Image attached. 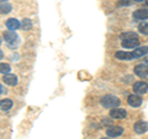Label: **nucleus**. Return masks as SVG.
Instances as JSON below:
<instances>
[{
    "mask_svg": "<svg viewBox=\"0 0 148 139\" xmlns=\"http://www.w3.org/2000/svg\"><path fill=\"white\" fill-rule=\"evenodd\" d=\"M1 93H3V86L0 85V95H1Z\"/></svg>",
    "mask_w": 148,
    "mask_h": 139,
    "instance_id": "nucleus-25",
    "label": "nucleus"
},
{
    "mask_svg": "<svg viewBox=\"0 0 148 139\" xmlns=\"http://www.w3.org/2000/svg\"><path fill=\"white\" fill-rule=\"evenodd\" d=\"M11 10H12V6L9 3L6 1L0 3V14H9Z\"/></svg>",
    "mask_w": 148,
    "mask_h": 139,
    "instance_id": "nucleus-16",
    "label": "nucleus"
},
{
    "mask_svg": "<svg viewBox=\"0 0 148 139\" xmlns=\"http://www.w3.org/2000/svg\"><path fill=\"white\" fill-rule=\"evenodd\" d=\"M3 81L9 86H16L17 85V77L15 75H10V73H5L3 77Z\"/></svg>",
    "mask_w": 148,
    "mask_h": 139,
    "instance_id": "nucleus-13",
    "label": "nucleus"
},
{
    "mask_svg": "<svg viewBox=\"0 0 148 139\" xmlns=\"http://www.w3.org/2000/svg\"><path fill=\"white\" fill-rule=\"evenodd\" d=\"M131 4V0H121L120 5H130Z\"/></svg>",
    "mask_w": 148,
    "mask_h": 139,
    "instance_id": "nucleus-21",
    "label": "nucleus"
},
{
    "mask_svg": "<svg viewBox=\"0 0 148 139\" xmlns=\"http://www.w3.org/2000/svg\"><path fill=\"white\" fill-rule=\"evenodd\" d=\"M100 103L104 108H115V107H119L120 104V99L117 98L116 96H112V95H106L104 97H101L100 99Z\"/></svg>",
    "mask_w": 148,
    "mask_h": 139,
    "instance_id": "nucleus-1",
    "label": "nucleus"
},
{
    "mask_svg": "<svg viewBox=\"0 0 148 139\" xmlns=\"http://www.w3.org/2000/svg\"><path fill=\"white\" fill-rule=\"evenodd\" d=\"M3 56H4V54H3V51H1V50H0V60H1V58H3Z\"/></svg>",
    "mask_w": 148,
    "mask_h": 139,
    "instance_id": "nucleus-22",
    "label": "nucleus"
},
{
    "mask_svg": "<svg viewBox=\"0 0 148 139\" xmlns=\"http://www.w3.org/2000/svg\"><path fill=\"white\" fill-rule=\"evenodd\" d=\"M20 25H21V22L17 19H15V17H10V19H8V21H6V27L9 30L16 31L17 29H20Z\"/></svg>",
    "mask_w": 148,
    "mask_h": 139,
    "instance_id": "nucleus-12",
    "label": "nucleus"
},
{
    "mask_svg": "<svg viewBox=\"0 0 148 139\" xmlns=\"http://www.w3.org/2000/svg\"><path fill=\"white\" fill-rule=\"evenodd\" d=\"M132 17L137 21H143L148 19V9H137L136 11H133Z\"/></svg>",
    "mask_w": 148,
    "mask_h": 139,
    "instance_id": "nucleus-5",
    "label": "nucleus"
},
{
    "mask_svg": "<svg viewBox=\"0 0 148 139\" xmlns=\"http://www.w3.org/2000/svg\"><path fill=\"white\" fill-rule=\"evenodd\" d=\"M121 45L123 49H136L137 46H140V40H122Z\"/></svg>",
    "mask_w": 148,
    "mask_h": 139,
    "instance_id": "nucleus-14",
    "label": "nucleus"
},
{
    "mask_svg": "<svg viewBox=\"0 0 148 139\" xmlns=\"http://www.w3.org/2000/svg\"><path fill=\"white\" fill-rule=\"evenodd\" d=\"M20 27L22 30H31L32 29V21L30 19H24L21 21Z\"/></svg>",
    "mask_w": 148,
    "mask_h": 139,
    "instance_id": "nucleus-18",
    "label": "nucleus"
},
{
    "mask_svg": "<svg viewBox=\"0 0 148 139\" xmlns=\"http://www.w3.org/2000/svg\"><path fill=\"white\" fill-rule=\"evenodd\" d=\"M133 129H135V132L137 134H143V133H146L148 131V124L146 122H143V120H140V122L135 123Z\"/></svg>",
    "mask_w": 148,
    "mask_h": 139,
    "instance_id": "nucleus-11",
    "label": "nucleus"
},
{
    "mask_svg": "<svg viewBox=\"0 0 148 139\" xmlns=\"http://www.w3.org/2000/svg\"><path fill=\"white\" fill-rule=\"evenodd\" d=\"M133 1H136V3H142V1H146V0H133Z\"/></svg>",
    "mask_w": 148,
    "mask_h": 139,
    "instance_id": "nucleus-23",
    "label": "nucleus"
},
{
    "mask_svg": "<svg viewBox=\"0 0 148 139\" xmlns=\"http://www.w3.org/2000/svg\"><path fill=\"white\" fill-rule=\"evenodd\" d=\"M127 102L131 107H140L142 104V98L140 97V95H130L128 98H127Z\"/></svg>",
    "mask_w": 148,
    "mask_h": 139,
    "instance_id": "nucleus-9",
    "label": "nucleus"
},
{
    "mask_svg": "<svg viewBox=\"0 0 148 139\" xmlns=\"http://www.w3.org/2000/svg\"><path fill=\"white\" fill-rule=\"evenodd\" d=\"M135 73L138 77H147L148 76V65L147 63H140L135 67Z\"/></svg>",
    "mask_w": 148,
    "mask_h": 139,
    "instance_id": "nucleus-6",
    "label": "nucleus"
},
{
    "mask_svg": "<svg viewBox=\"0 0 148 139\" xmlns=\"http://www.w3.org/2000/svg\"><path fill=\"white\" fill-rule=\"evenodd\" d=\"M123 133V128L120 127V126H112V127H109L108 131H106V136L110 137V138H116L120 137L121 134Z\"/></svg>",
    "mask_w": 148,
    "mask_h": 139,
    "instance_id": "nucleus-4",
    "label": "nucleus"
},
{
    "mask_svg": "<svg viewBox=\"0 0 148 139\" xmlns=\"http://www.w3.org/2000/svg\"><path fill=\"white\" fill-rule=\"evenodd\" d=\"M4 1H8V0H0V3H4Z\"/></svg>",
    "mask_w": 148,
    "mask_h": 139,
    "instance_id": "nucleus-26",
    "label": "nucleus"
},
{
    "mask_svg": "<svg viewBox=\"0 0 148 139\" xmlns=\"http://www.w3.org/2000/svg\"><path fill=\"white\" fill-rule=\"evenodd\" d=\"M133 92L137 95H145L148 92V83L147 82H143V81H140V82H136L133 85Z\"/></svg>",
    "mask_w": 148,
    "mask_h": 139,
    "instance_id": "nucleus-3",
    "label": "nucleus"
},
{
    "mask_svg": "<svg viewBox=\"0 0 148 139\" xmlns=\"http://www.w3.org/2000/svg\"><path fill=\"white\" fill-rule=\"evenodd\" d=\"M143 62H145V63H147V65H148V56H147V57L145 58V61H143Z\"/></svg>",
    "mask_w": 148,
    "mask_h": 139,
    "instance_id": "nucleus-24",
    "label": "nucleus"
},
{
    "mask_svg": "<svg viewBox=\"0 0 148 139\" xmlns=\"http://www.w3.org/2000/svg\"><path fill=\"white\" fill-rule=\"evenodd\" d=\"M4 39L8 44H15V41H18V36L16 35V32L14 30H9V31H5L4 32Z\"/></svg>",
    "mask_w": 148,
    "mask_h": 139,
    "instance_id": "nucleus-8",
    "label": "nucleus"
},
{
    "mask_svg": "<svg viewBox=\"0 0 148 139\" xmlns=\"http://www.w3.org/2000/svg\"><path fill=\"white\" fill-rule=\"evenodd\" d=\"M126 115H127V112H126V109H123V108L115 107V108H111V111H110V117L114 119H125Z\"/></svg>",
    "mask_w": 148,
    "mask_h": 139,
    "instance_id": "nucleus-2",
    "label": "nucleus"
},
{
    "mask_svg": "<svg viewBox=\"0 0 148 139\" xmlns=\"http://www.w3.org/2000/svg\"><path fill=\"white\" fill-rule=\"evenodd\" d=\"M0 108L3 111H9L10 108H12V101L11 99H3L0 101Z\"/></svg>",
    "mask_w": 148,
    "mask_h": 139,
    "instance_id": "nucleus-17",
    "label": "nucleus"
},
{
    "mask_svg": "<svg viewBox=\"0 0 148 139\" xmlns=\"http://www.w3.org/2000/svg\"><path fill=\"white\" fill-rule=\"evenodd\" d=\"M138 31L143 35H148V22H142V24L138 26Z\"/></svg>",
    "mask_w": 148,
    "mask_h": 139,
    "instance_id": "nucleus-20",
    "label": "nucleus"
},
{
    "mask_svg": "<svg viewBox=\"0 0 148 139\" xmlns=\"http://www.w3.org/2000/svg\"><path fill=\"white\" fill-rule=\"evenodd\" d=\"M146 5H147V8H148V0H146Z\"/></svg>",
    "mask_w": 148,
    "mask_h": 139,
    "instance_id": "nucleus-27",
    "label": "nucleus"
},
{
    "mask_svg": "<svg viewBox=\"0 0 148 139\" xmlns=\"http://www.w3.org/2000/svg\"><path fill=\"white\" fill-rule=\"evenodd\" d=\"M120 39L122 40H140L138 39V35L136 34V32H132V31H128V32H123V34H121V36H120Z\"/></svg>",
    "mask_w": 148,
    "mask_h": 139,
    "instance_id": "nucleus-15",
    "label": "nucleus"
},
{
    "mask_svg": "<svg viewBox=\"0 0 148 139\" xmlns=\"http://www.w3.org/2000/svg\"><path fill=\"white\" fill-rule=\"evenodd\" d=\"M115 57L119 58V60H122V61H131V60H135L132 51H117V52L115 54Z\"/></svg>",
    "mask_w": 148,
    "mask_h": 139,
    "instance_id": "nucleus-7",
    "label": "nucleus"
},
{
    "mask_svg": "<svg viewBox=\"0 0 148 139\" xmlns=\"http://www.w3.org/2000/svg\"><path fill=\"white\" fill-rule=\"evenodd\" d=\"M11 71V67L9 63H0V73L5 75V73H9Z\"/></svg>",
    "mask_w": 148,
    "mask_h": 139,
    "instance_id": "nucleus-19",
    "label": "nucleus"
},
{
    "mask_svg": "<svg viewBox=\"0 0 148 139\" xmlns=\"http://www.w3.org/2000/svg\"><path fill=\"white\" fill-rule=\"evenodd\" d=\"M0 45H1V38H0Z\"/></svg>",
    "mask_w": 148,
    "mask_h": 139,
    "instance_id": "nucleus-28",
    "label": "nucleus"
},
{
    "mask_svg": "<svg viewBox=\"0 0 148 139\" xmlns=\"http://www.w3.org/2000/svg\"><path fill=\"white\" fill-rule=\"evenodd\" d=\"M132 54H133V57H135V60L146 56V55L148 54V46H141V47H140V46H137L136 49H133Z\"/></svg>",
    "mask_w": 148,
    "mask_h": 139,
    "instance_id": "nucleus-10",
    "label": "nucleus"
}]
</instances>
